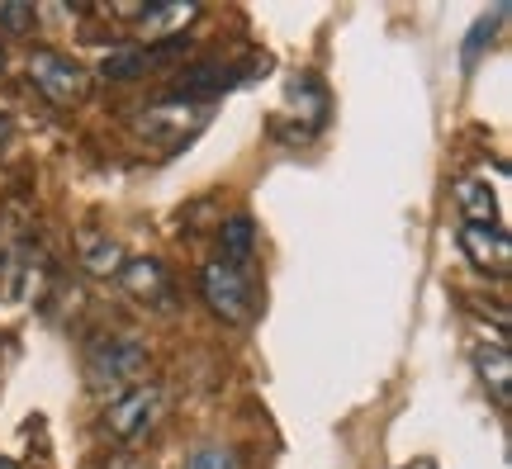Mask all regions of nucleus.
<instances>
[{"label": "nucleus", "instance_id": "13", "mask_svg": "<svg viewBox=\"0 0 512 469\" xmlns=\"http://www.w3.org/2000/svg\"><path fill=\"white\" fill-rule=\"evenodd\" d=\"M200 15V5H152V10H143V34H162V38H171L166 29H185L190 19Z\"/></svg>", "mask_w": 512, "mask_h": 469}, {"label": "nucleus", "instance_id": "7", "mask_svg": "<svg viewBox=\"0 0 512 469\" xmlns=\"http://www.w3.org/2000/svg\"><path fill=\"white\" fill-rule=\"evenodd\" d=\"M475 370L484 379V389L494 394L498 408H508L512 403V356L503 342H479L475 346Z\"/></svg>", "mask_w": 512, "mask_h": 469}, {"label": "nucleus", "instance_id": "2", "mask_svg": "<svg viewBox=\"0 0 512 469\" xmlns=\"http://www.w3.org/2000/svg\"><path fill=\"white\" fill-rule=\"evenodd\" d=\"M29 81H34L38 91H43V100L57 109H72L91 95V72H86L76 57L53 53V48H38V53L29 57Z\"/></svg>", "mask_w": 512, "mask_h": 469}, {"label": "nucleus", "instance_id": "18", "mask_svg": "<svg viewBox=\"0 0 512 469\" xmlns=\"http://www.w3.org/2000/svg\"><path fill=\"white\" fill-rule=\"evenodd\" d=\"M0 469H19V465H15V460H0Z\"/></svg>", "mask_w": 512, "mask_h": 469}, {"label": "nucleus", "instance_id": "19", "mask_svg": "<svg viewBox=\"0 0 512 469\" xmlns=\"http://www.w3.org/2000/svg\"><path fill=\"white\" fill-rule=\"evenodd\" d=\"M0 67H5V48H0Z\"/></svg>", "mask_w": 512, "mask_h": 469}, {"label": "nucleus", "instance_id": "14", "mask_svg": "<svg viewBox=\"0 0 512 469\" xmlns=\"http://www.w3.org/2000/svg\"><path fill=\"white\" fill-rule=\"evenodd\" d=\"M147 67V53L143 48H128V53H110L100 62V76H110V81H133V76H143Z\"/></svg>", "mask_w": 512, "mask_h": 469}, {"label": "nucleus", "instance_id": "17", "mask_svg": "<svg viewBox=\"0 0 512 469\" xmlns=\"http://www.w3.org/2000/svg\"><path fill=\"white\" fill-rule=\"evenodd\" d=\"M5 138H10V119L0 114V143H5Z\"/></svg>", "mask_w": 512, "mask_h": 469}, {"label": "nucleus", "instance_id": "11", "mask_svg": "<svg viewBox=\"0 0 512 469\" xmlns=\"http://www.w3.org/2000/svg\"><path fill=\"white\" fill-rule=\"evenodd\" d=\"M456 209H460V223H498V204H494V190L484 181H460L456 185Z\"/></svg>", "mask_w": 512, "mask_h": 469}, {"label": "nucleus", "instance_id": "4", "mask_svg": "<svg viewBox=\"0 0 512 469\" xmlns=\"http://www.w3.org/2000/svg\"><path fill=\"white\" fill-rule=\"evenodd\" d=\"M157 417H162V389L157 384H138V389L119 394L105 408V432L114 441H138L143 432H152Z\"/></svg>", "mask_w": 512, "mask_h": 469}, {"label": "nucleus", "instance_id": "5", "mask_svg": "<svg viewBox=\"0 0 512 469\" xmlns=\"http://www.w3.org/2000/svg\"><path fill=\"white\" fill-rule=\"evenodd\" d=\"M204 124H209V109L190 105V100H171V105L143 109V119H138V128L147 133V143L166 147V152H171V147H181V143H190Z\"/></svg>", "mask_w": 512, "mask_h": 469}, {"label": "nucleus", "instance_id": "15", "mask_svg": "<svg viewBox=\"0 0 512 469\" xmlns=\"http://www.w3.org/2000/svg\"><path fill=\"white\" fill-rule=\"evenodd\" d=\"M185 469H238V460H233V451H223V446H200Z\"/></svg>", "mask_w": 512, "mask_h": 469}, {"label": "nucleus", "instance_id": "9", "mask_svg": "<svg viewBox=\"0 0 512 469\" xmlns=\"http://www.w3.org/2000/svg\"><path fill=\"white\" fill-rule=\"evenodd\" d=\"M119 280H124L128 294H138V299H147V304H162L166 294H171V280H166L162 261H124V271H119Z\"/></svg>", "mask_w": 512, "mask_h": 469}, {"label": "nucleus", "instance_id": "10", "mask_svg": "<svg viewBox=\"0 0 512 469\" xmlns=\"http://www.w3.org/2000/svg\"><path fill=\"white\" fill-rule=\"evenodd\" d=\"M81 266L91 275H119L124 271V247L105 233H81Z\"/></svg>", "mask_w": 512, "mask_h": 469}, {"label": "nucleus", "instance_id": "8", "mask_svg": "<svg viewBox=\"0 0 512 469\" xmlns=\"http://www.w3.org/2000/svg\"><path fill=\"white\" fill-rule=\"evenodd\" d=\"M238 67H223V62H204V67H190V72H181V81H176V100H209V95L228 91V86H238Z\"/></svg>", "mask_w": 512, "mask_h": 469}, {"label": "nucleus", "instance_id": "3", "mask_svg": "<svg viewBox=\"0 0 512 469\" xmlns=\"http://www.w3.org/2000/svg\"><path fill=\"white\" fill-rule=\"evenodd\" d=\"M200 289H204V304L219 313L223 323H247L252 318V285L242 266L233 261H209L200 275Z\"/></svg>", "mask_w": 512, "mask_h": 469}, {"label": "nucleus", "instance_id": "1", "mask_svg": "<svg viewBox=\"0 0 512 469\" xmlns=\"http://www.w3.org/2000/svg\"><path fill=\"white\" fill-rule=\"evenodd\" d=\"M147 375V351L133 337H100L91 342L86 351V384H91L95 394H105V389H138Z\"/></svg>", "mask_w": 512, "mask_h": 469}, {"label": "nucleus", "instance_id": "12", "mask_svg": "<svg viewBox=\"0 0 512 469\" xmlns=\"http://www.w3.org/2000/svg\"><path fill=\"white\" fill-rule=\"evenodd\" d=\"M219 237H223V261H247L252 256V247H256V223L247 214H233L228 223L219 228Z\"/></svg>", "mask_w": 512, "mask_h": 469}, {"label": "nucleus", "instance_id": "6", "mask_svg": "<svg viewBox=\"0 0 512 469\" xmlns=\"http://www.w3.org/2000/svg\"><path fill=\"white\" fill-rule=\"evenodd\" d=\"M456 242H460V252H465V261H470L475 271L508 275L512 242H508V233H503V223H494V228H489V223H460Z\"/></svg>", "mask_w": 512, "mask_h": 469}, {"label": "nucleus", "instance_id": "16", "mask_svg": "<svg viewBox=\"0 0 512 469\" xmlns=\"http://www.w3.org/2000/svg\"><path fill=\"white\" fill-rule=\"evenodd\" d=\"M34 19V5H0V29H10V34H29Z\"/></svg>", "mask_w": 512, "mask_h": 469}]
</instances>
